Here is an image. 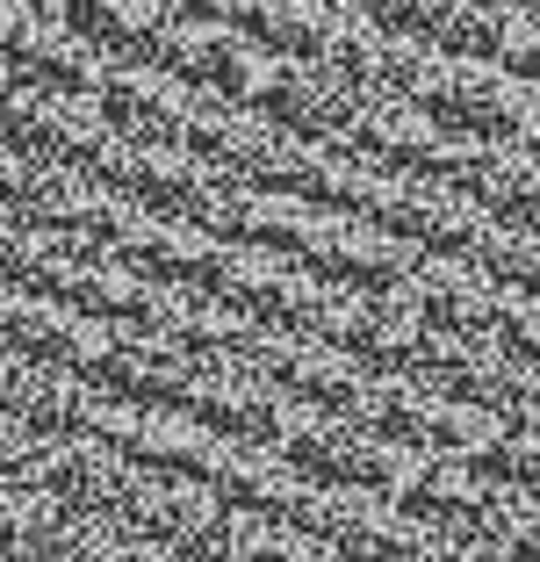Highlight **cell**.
<instances>
[{
	"mask_svg": "<svg viewBox=\"0 0 540 562\" xmlns=\"http://www.w3.org/2000/svg\"><path fill=\"white\" fill-rule=\"evenodd\" d=\"M396 303H404L432 339H491L505 289H491V281L475 274V267H461V260H418V274L396 289Z\"/></svg>",
	"mask_w": 540,
	"mask_h": 562,
	"instance_id": "obj_7",
	"label": "cell"
},
{
	"mask_svg": "<svg viewBox=\"0 0 540 562\" xmlns=\"http://www.w3.org/2000/svg\"><path fill=\"white\" fill-rule=\"evenodd\" d=\"M8 382H15V361H8V353H0V397H8Z\"/></svg>",
	"mask_w": 540,
	"mask_h": 562,
	"instance_id": "obj_18",
	"label": "cell"
},
{
	"mask_svg": "<svg viewBox=\"0 0 540 562\" xmlns=\"http://www.w3.org/2000/svg\"><path fill=\"white\" fill-rule=\"evenodd\" d=\"M491 548H497L505 562H540V505H505Z\"/></svg>",
	"mask_w": 540,
	"mask_h": 562,
	"instance_id": "obj_12",
	"label": "cell"
},
{
	"mask_svg": "<svg viewBox=\"0 0 540 562\" xmlns=\"http://www.w3.org/2000/svg\"><path fill=\"white\" fill-rule=\"evenodd\" d=\"M418 260H426L418 246L368 232L360 216H317L311 246H303V274L325 281V289H346V296H396L418 274Z\"/></svg>",
	"mask_w": 540,
	"mask_h": 562,
	"instance_id": "obj_3",
	"label": "cell"
},
{
	"mask_svg": "<svg viewBox=\"0 0 540 562\" xmlns=\"http://www.w3.org/2000/svg\"><path fill=\"white\" fill-rule=\"evenodd\" d=\"M404 109H418V116H426L440 137H454V145H511L519 123H526V109H533V94L511 87L497 66L418 50V72H410V87H404Z\"/></svg>",
	"mask_w": 540,
	"mask_h": 562,
	"instance_id": "obj_1",
	"label": "cell"
},
{
	"mask_svg": "<svg viewBox=\"0 0 540 562\" xmlns=\"http://www.w3.org/2000/svg\"><path fill=\"white\" fill-rule=\"evenodd\" d=\"M475 476H491L511 505H540V432H505V440L475 462Z\"/></svg>",
	"mask_w": 540,
	"mask_h": 562,
	"instance_id": "obj_11",
	"label": "cell"
},
{
	"mask_svg": "<svg viewBox=\"0 0 540 562\" xmlns=\"http://www.w3.org/2000/svg\"><path fill=\"white\" fill-rule=\"evenodd\" d=\"M252 123H267L274 137H295V145H325L339 151V131L353 116V94L331 80L325 66H295V58H267V80L246 109Z\"/></svg>",
	"mask_w": 540,
	"mask_h": 562,
	"instance_id": "obj_5",
	"label": "cell"
},
{
	"mask_svg": "<svg viewBox=\"0 0 540 562\" xmlns=\"http://www.w3.org/2000/svg\"><path fill=\"white\" fill-rule=\"evenodd\" d=\"M426 562H505L491 541H432V555Z\"/></svg>",
	"mask_w": 540,
	"mask_h": 562,
	"instance_id": "obj_13",
	"label": "cell"
},
{
	"mask_svg": "<svg viewBox=\"0 0 540 562\" xmlns=\"http://www.w3.org/2000/svg\"><path fill=\"white\" fill-rule=\"evenodd\" d=\"M8 8H15V15H30V22H58V8H66V0H8Z\"/></svg>",
	"mask_w": 540,
	"mask_h": 562,
	"instance_id": "obj_15",
	"label": "cell"
},
{
	"mask_svg": "<svg viewBox=\"0 0 540 562\" xmlns=\"http://www.w3.org/2000/svg\"><path fill=\"white\" fill-rule=\"evenodd\" d=\"M511 151H519V159L540 173V94H533V109H526V123H519V137H511Z\"/></svg>",
	"mask_w": 540,
	"mask_h": 562,
	"instance_id": "obj_14",
	"label": "cell"
},
{
	"mask_svg": "<svg viewBox=\"0 0 540 562\" xmlns=\"http://www.w3.org/2000/svg\"><path fill=\"white\" fill-rule=\"evenodd\" d=\"M224 30H238L260 58H295V66H317L331 30V8L325 0H238Z\"/></svg>",
	"mask_w": 540,
	"mask_h": 562,
	"instance_id": "obj_10",
	"label": "cell"
},
{
	"mask_svg": "<svg viewBox=\"0 0 540 562\" xmlns=\"http://www.w3.org/2000/svg\"><path fill=\"white\" fill-rule=\"evenodd\" d=\"M526 432H540V404H533V412H526Z\"/></svg>",
	"mask_w": 540,
	"mask_h": 562,
	"instance_id": "obj_19",
	"label": "cell"
},
{
	"mask_svg": "<svg viewBox=\"0 0 540 562\" xmlns=\"http://www.w3.org/2000/svg\"><path fill=\"white\" fill-rule=\"evenodd\" d=\"M0 541H15V505L0 497Z\"/></svg>",
	"mask_w": 540,
	"mask_h": 562,
	"instance_id": "obj_16",
	"label": "cell"
},
{
	"mask_svg": "<svg viewBox=\"0 0 540 562\" xmlns=\"http://www.w3.org/2000/svg\"><path fill=\"white\" fill-rule=\"evenodd\" d=\"M94 123L131 151H180V123H188V94L145 66H101L94 94H87Z\"/></svg>",
	"mask_w": 540,
	"mask_h": 562,
	"instance_id": "obj_6",
	"label": "cell"
},
{
	"mask_svg": "<svg viewBox=\"0 0 540 562\" xmlns=\"http://www.w3.org/2000/svg\"><path fill=\"white\" fill-rule=\"evenodd\" d=\"M505 22H511L505 0H418L404 44L432 50V58H475V66H491Z\"/></svg>",
	"mask_w": 540,
	"mask_h": 562,
	"instance_id": "obj_9",
	"label": "cell"
},
{
	"mask_svg": "<svg viewBox=\"0 0 540 562\" xmlns=\"http://www.w3.org/2000/svg\"><path fill=\"white\" fill-rule=\"evenodd\" d=\"M505 8H511V15H533V22H540V0H505Z\"/></svg>",
	"mask_w": 540,
	"mask_h": 562,
	"instance_id": "obj_17",
	"label": "cell"
},
{
	"mask_svg": "<svg viewBox=\"0 0 540 562\" xmlns=\"http://www.w3.org/2000/svg\"><path fill=\"white\" fill-rule=\"evenodd\" d=\"M390 505L404 519L432 533V541H497V519H505L511 497L491 476H475L469 462H440V454H410L404 476H396Z\"/></svg>",
	"mask_w": 540,
	"mask_h": 562,
	"instance_id": "obj_2",
	"label": "cell"
},
{
	"mask_svg": "<svg viewBox=\"0 0 540 562\" xmlns=\"http://www.w3.org/2000/svg\"><path fill=\"white\" fill-rule=\"evenodd\" d=\"M447 195H461L497 232L540 238V173L511 145H461V166H454V188Z\"/></svg>",
	"mask_w": 540,
	"mask_h": 562,
	"instance_id": "obj_8",
	"label": "cell"
},
{
	"mask_svg": "<svg viewBox=\"0 0 540 562\" xmlns=\"http://www.w3.org/2000/svg\"><path fill=\"white\" fill-rule=\"evenodd\" d=\"M311 541L331 562H426L432 555V533L418 519H404L390 497H368V491H325L317 497Z\"/></svg>",
	"mask_w": 540,
	"mask_h": 562,
	"instance_id": "obj_4",
	"label": "cell"
}]
</instances>
